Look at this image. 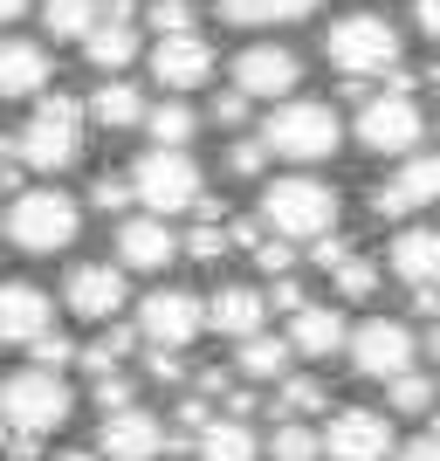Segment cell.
Here are the masks:
<instances>
[{"instance_id":"obj_55","label":"cell","mask_w":440,"mask_h":461,"mask_svg":"<svg viewBox=\"0 0 440 461\" xmlns=\"http://www.w3.org/2000/svg\"><path fill=\"white\" fill-rule=\"evenodd\" d=\"M56 461H96V455H90V447H62Z\"/></svg>"},{"instance_id":"obj_6","label":"cell","mask_w":440,"mask_h":461,"mask_svg":"<svg viewBox=\"0 0 440 461\" xmlns=\"http://www.w3.org/2000/svg\"><path fill=\"white\" fill-rule=\"evenodd\" d=\"M324 56L345 69V77H379V69H392L400 62V28L385 14H345L337 28H330V41H324Z\"/></svg>"},{"instance_id":"obj_38","label":"cell","mask_w":440,"mask_h":461,"mask_svg":"<svg viewBox=\"0 0 440 461\" xmlns=\"http://www.w3.org/2000/svg\"><path fill=\"white\" fill-rule=\"evenodd\" d=\"M90 207H103V213H124V207H131V179L103 173V179L90 186Z\"/></svg>"},{"instance_id":"obj_37","label":"cell","mask_w":440,"mask_h":461,"mask_svg":"<svg viewBox=\"0 0 440 461\" xmlns=\"http://www.w3.org/2000/svg\"><path fill=\"white\" fill-rule=\"evenodd\" d=\"M96 406H103V420H111V413H124V406H138L131 379H124V372H111V379H96Z\"/></svg>"},{"instance_id":"obj_18","label":"cell","mask_w":440,"mask_h":461,"mask_svg":"<svg viewBox=\"0 0 440 461\" xmlns=\"http://www.w3.org/2000/svg\"><path fill=\"white\" fill-rule=\"evenodd\" d=\"M173 255H179V234L166 221H152V213H138V221L117 228V262L124 269H166Z\"/></svg>"},{"instance_id":"obj_2","label":"cell","mask_w":440,"mask_h":461,"mask_svg":"<svg viewBox=\"0 0 440 461\" xmlns=\"http://www.w3.org/2000/svg\"><path fill=\"white\" fill-rule=\"evenodd\" d=\"M262 221L283 241H324L337 228V186L324 179H268L262 186Z\"/></svg>"},{"instance_id":"obj_5","label":"cell","mask_w":440,"mask_h":461,"mask_svg":"<svg viewBox=\"0 0 440 461\" xmlns=\"http://www.w3.org/2000/svg\"><path fill=\"white\" fill-rule=\"evenodd\" d=\"M337 138H345V124H337V111L330 104H283V111L268 117L262 131H255V145L275 158H330L337 152Z\"/></svg>"},{"instance_id":"obj_22","label":"cell","mask_w":440,"mask_h":461,"mask_svg":"<svg viewBox=\"0 0 440 461\" xmlns=\"http://www.w3.org/2000/svg\"><path fill=\"white\" fill-rule=\"evenodd\" d=\"M41 83H49L41 41H0V96H41Z\"/></svg>"},{"instance_id":"obj_7","label":"cell","mask_w":440,"mask_h":461,"mask_svg":"<svg viewBox=\"0 0 440 461\" xmlns=\"http://www.w3.org/2000/svg\"><path fill=\"white\" fill-rule=\"evenodd\" d=\"M200 166H193L186 152H145L131 166V200H145V213L152 221H173L179 207H193L200 200Z\"/></svg>"},{"instance_id":"obj_48","label":"cell","mask_w":440,"mask_h":461,"mask_svg":"<svg viewBox=\"0 0 440 461\" xmlns=\"http://www.w3.org/2000/svg\"><path fill=\"white\" fill-rule=\"evenodd\" d=\"M152 379H166V385H173V379H186V366H179V351H152Z\"/></svg>"},{"instance_id":"obj_21","label":"cell","mask_w":440,"mask_h":461,"mask_svg":"<svg viewBox=\"0 0 440 461\" xmlns=\"http://www.w3.org/2000/svg\"><path fill=\"white\" fill-rule=\"evenodd\" d=\"M262 317H268V303H262V289H220V296H213L207 303V324L220 330V338H255V330H262Z\"/></svg>"},{"instance_id":"obj_52","label":"cell","mask_w":440,"mask_h":461,"mask_svg":"<svg viewBox=\"0 0 440 461\" xmlns=\"http://www.w3.org/2000/svg\"><path fill=\"white\" fill-rule=\"evenodd\" d=\"M7 455H14V461H41V441H28V434H7Z\"/></svg>"},{"instance_id":"obj_49","label":"cell","mask_w":440,"mask_h":461,"mask_svg":"<svg viewBox=\"0 0 440 461\" xmlns=\"http://www.w3.org/2000/svg\"><path fill=\"white\" fill-rule=\"evenodd\" d=\"M413 317H427V324H440V283H434V289H413Z\"/></svg>"},{"instance_id":"obj_17","label":"cell","mask_w":440,"mask_h":461,"mask_svg":"<svg viewBox=\"0 0 440 461\" xmlns=\"http://www.w3.org/2000/svg\"><path fill=\"white\" fill-rule=\"evenodd\" d=\"M152 77L166 83V90H200V83L213 77V49L207 35H173L152 49Z\"/></svg>"},{"instance_id":"obj_30","label":"cell","mask_w":440,"mask_h":461,"mask_svg":"<svg viewBox=\"0 0 440 461\" xmlns=\"http://www.w3.org/2000/svg\"><path fill=\"white\" fill-rule=\"evenodd\" d=\"M289 358H296V351H289L283 338H268V330L241 338V372H248V379H283V372H289Z\"/></svg>"},{"instance_id":"obj_36","label":"cell","mask_w":440,"mask_h":461,"mask_svg":"<svg viewBox=\"0 0 440 461\" xmlns=\"http://www.w3.org/2000/svg\"><path fill=\"white\" fill-rule=\"evenodd\" d=\"M372 289H379V269H372V262H358V255L337 262V296H372Z\"/></svg>"},{"instance_id":"obj_20","label":"cell","mask_w":440,"mask_h":461,"mask_svg":"<svg viewBox=\"0 0 440 461\" xmlns=\"http://www.w3.org/2000/svg\"><path fill=\"white\" fill-rule=\"evenodd\" d=\"M392 276H406L413 289H434L440 283V234L434 228H406L392 241Z\"/></svg>"},{"instance_id":"obj_42","label":"cell","mask_w":440,"mask_h":461,"mask_svg":"<svg viewBox=\"0 0 440 461\" xmlns=\"http://www.w3.org/2000/svg\"><path fill=\"white\" fill-rule=\"evenodd\" d=\"M213 124H248V96L220 90V96H213Z\"/></svg>"},{"instance_id":"obj_24","label":"cell","mask_w":440,"mask_h":461,"mask_svg":"<svg viewBox=\"0 0 440 461\" xmlns=\"http://www.w3.org/2000/svg\"><path fill=\"white\" fill-rule=\"evenodd\" d=\"M317 0H220V21L234 28H275V21H310Z\"/></svg>"},{"instance_id":"obj_35","label":"cell","mask_w":440,"mask_h":461,"mask_svg":"<svg viewBox=\"0 0 440 461\" xmlns=\"http://www.w3.org/2000/svg\"><path fill=\"white\" fill-rule=\"evenodd\" d=\"M28 358H35V372H62L69 358H76V345H69L62 330H41L35 345H28Z\"/></svg>"},{"instance_id":"obj_8","label":"cell","mask_w":440,"mask_h":461,"mask_svg":"<svg viewBox=\"0 0 440 461\" xmlns=\"http://www.w3.org/2000/svg\"><path fill=\"white\" fill-rule=\"evenodd\" d=\"M317 455H330V461H392L400 441H392V420H385V413L345 406V413H330V427L317 434Z\"/></svg>"},{"instance_id":"obj_44","label":"cell","mask_w":440,"mask_h":461,"mask_svg":"<svg viewBox=\"0 0 440 461\" xmlns=\"http://www.w3.org/2000/svg\"><path fill=\"white\" fill-rule=\"evenodd\" d=\"M220 241H228V249H262V221H228Z\"/></svg>"},{"instance_id":"obj_28","label":"cell","mask_w":440,"mask_h":461,"mask_svg":"<svg viewBox=\"0 0 440 461\" xmlns=\"http://www.w3.org/2000/svg\"><path fill=\"white\" fill-rule=\"evenodd\" d=\"M41 28L56 41H83L96 28V0H41Z\"/></svg>"},{"instance_id":"obj_9","label":"cell","mask_w":440,"mask_h":461,"mask_svg":"<svg viewBox=\"0 0 440 461\" xmlns=\"http://www.w3.org/2000/svg\"><path fill=\"white\" fill-rule=\"evenodd\" d=\"M207 330V303L193 289H152L138 303V338H152V351H186Z\"/></svg>"},{"instance_id":"obj_41","label":"cell","mask_w":440,"mask_h":461,"mask_svg":"<svg viewBox=\"0 0 440 461\" xmlns=\"http://www.w3.org/2000/svg\"><path fill=\"white\" fill-rule=\"evenodd\" d=\"M262 303H275V310H283V317H303V310H310V296H303V283H289V276H283V283L268 289Z\"/></svg>"},{"instance_id":"obj_54","label":"cell","mask_w":440,"mask_h":461,"mask_svg":"<svg viewBox=\"0 0 440 461\" xmlns=\"http://www.w3.org/2000/svg\"><path fill=\"white\" fill-rule=\"evenodd\" d=\"M28 14V0H0V21H21Z\"/></svg>"},{"instance_id":"obj_12","label":"cell","mask_w":440,"mask_h":461,"mask_svg":"<svg viewBox=\"0 0 440 461\" xmlns=\"http://www.w3.org/2000/svg\"><path fill=\"white\" fill-rule=\"evenodd\" d=\"M296 77H303V62L289 56V49H275V41H255V49H241L234 56V90L248 96H268V104H289L296 96Z\"/></svg>"},{"instance_id":"obj_51","label":"cell","mask_w":440,"mask_h":461,"mask_svg":"<svg viewBox=\"0 0 440 461\" xmlns=\"http://www.w3.org/2000/svg\"><path fill=\"white\" fill-rule=\"evenodd\" d=\"M413 21H420L427 35H434V41H440V0H420V7H413Z\"/></svg>"},{"instance_id":"obj_56","label":"cell","mask_w":440,"mask_h":461,"mask_svg":"<svg viewBox=\"0 0 440 461\" xmlns=\"http://www.w3.org/2000/svg\"><path fill=\"white\" fill-rule=\"evenodd\" d=\"M427 351H434V366H440V324H434V338H427Z\"/></svg>"},{"instance_id":"obj_1","label":"cell","mask_w":440,"mask_h":461,"mask_svg":"<svg viewBox=\"0 0 440 461\" xmlns=\"http://www.w3.org/2000/svg\"><path fill=\"white\" fill-rule=\"evenodd\" d=\"M21 145V166H35V173H69L83 158V104L76 96H35V117L14 131Z\"/></svg>"},{"instance_id":"obj_11","label":"cell","mask_w":440,"mask_h":461,"mask_svg":"<svg viewBox=\"0 0 440 461\" xmlns=\"http://www.w3.org/2000/svg\"><path fill=\"white\" fill-rule=\"evenodd\" d=\"M420 111H413V96H372V104H358V145L364 152H400L413 158V145H420Z\"/></svg>"},{"instance_id":"obj_34","label":"cell","mask_w":440,"mask_h":461,"mask_svg":"<svg viewBox=\"0 0 440 461\" xmlns=\"http://www.w3.org/2000/svg\"><path fill=\"white\" fill-rule=\"evenodd\" d=\"M275 413H283V420L324 413V385H317V379H283V393H275Z\"/></svg>"},{"instance_id":"obj_4","label":"cell","mask_w":440,"mask_h":461,"mask_svg":"<svg viewBox=\"0 0 440 461\" xmlns=\"http://www.w3.org/2000/svg\"><path fill=\"white\" fill-rule=\"evenodd\" d=\"M69 413H76V400H69V385H62L56 372H7V379H0V427H7V434L41 441V434H56Z\"/></svg>"},{"instance_id":"obj_27","label":"cell","mask_w":440,"mask_h":461,"mask_svg":"<svg viewBox=\"0 0 440 461\" xmlns=\"http://www.w3.org/2000/svg\"><path fill=\"white\" fill-rule=\"evenodd\" d=\"M193 455L200 461H255V434L241 420H213L200 441H193Z\"/></svg>"},{"instance_id":"obj_19","label":"cell","mask_w":440,"mask_h":461,"mask_svg":"<svg viewBox=\"0 0 440 461\" xmlns=\"http://www.w3.org/2000/svg\"><path fill=\"white\" fill-rule=\"evenodd\" d=\"M345 338H351V324L337 317V310H317V303H310L303 317H289V338H283V345L303 351V358H330V351H345Z\"/></svg>"},{"instance_id":"obj_26","label":"cell","mask_w":440,"mask_h":461,"mask_svg":"<svg viewBox=\"0 0 440 461\" xmlns=\"http://www.w3.org/2000/svg\"><path fill=\"white\" fill-rule=\"evenodd\" d=\"M138 345V330L131 324H103V338H90V345H76V366L90 372V379H111L117 372V358Z\"/></svg>"},{"instance_id":"obj_23","label":"cell","mask_w":440,"mask_h":461,"mask_svg":"<svg viewBox=\"0 0 440 461\" xmlns=\"http://www.w3.org/2000/svg\"><path fill=\"white\" fill-rule=\"evenodd\" d=\"M83 56L111 77V69H124V62L138 56V21H96L90 35H83Z\"/></svg>"},{"instance_id":"obj_14","label":"cell","mask_w":440,"mask_h":461,"mask_svg":"<svg viewBox=\"0 0 440 461\" xmlns=\"http://www.w3.org/2000/svg\"><path fill=\"white\" fill-rule=\"evenodd\" d=\"M434 200H440V152H413L392 186L372 193V213L379 221H406L413 207H434Z\"/></svg>"},{"instance_id":"obj_40","label":"cell","mask_w":440,"mask_h":461,"mask_svg":"<svg viewBox=\"0 0 440 461\" xmlns=\"http://www.w3.org/2000/svg\"><path fill=\"white\" fill-rule=\"evenodd\" d=\"M186 255H193V262H220V255H228L220 228H193V234H186Z\"/></svg>"},{"instance_id":"obj_47","label":"cell","mask_w":440,"mask_h":461,"mask_svg":"<svg viewBox=\"0 0 440 461\" xmlns=\"http://www.w3.org/2000/svg\"><path fill=\"white\" fill-rule=\"evenodd\" d=\"M420 90V77H413V69H400V62H392V69H385V96H413Z\"/></svg>"},{"instance_id":"obj_13","label":"cell","mask_w":440,"mask_h":461,"mask_svg":"<svg viewBox=\"0 0 440 461\" xmlns=\"http://www.w3.org/2000/svg\"><path fill=\"white\" fill-rule=\"evenodd\" d=\"M96 461L111 455V461H158L166 455V427L145 413V406H124V413H111V420L96 427Z\"/></svg>"},{"instance_id":"obj_31","label":"cell","mask_w":440,"mask_h":461,"mask_svg":"<svg viewBox=\"0 0 440 461\" xmlns=\"http://www.w3.org/2000/svg\"><path fill=\"white\" fill-rule=\"evenodd\" d=\"M385 406H392V413H434L440 393H434V379H427V372H406V379L385 385Z\"/></svg>"},{"instance_id":"obj_53","label":"cell","mask_w":440,"mask_h":461,"mask_svg":"<svg viewBox=\"0 0 440 461\" xmlns=\"http://www.w3.org/2000/svg\"><path fill=\"white\" fill-rule=\"evenodd\" d=\"M21 158V145H14V131H0V166H14Z\"/></svg>"},{"instance_id":"obj_15","label":"cell","mask_w":440,"mask_h":461,"mask_svg":"<svg viewBox=\"0 0 440 461\" xmlns=\"http://www.w3.org/2000/svg\"><path fill=\"white\" fill-rule=\"evenodd\" d=\"M62 303L76 310V317H90V324H111L117 303H124V269H111V262H83V269L69 276V289H62Z\"/></svg>"},{"instance_id":"obj_57","label":"cell","mask_w":440,"mask_h":461,"mask_svg":"<svg viewBox=\"0 0 440 461\" xmlns=\"http://www.w3.org/2000/svg\"><path fill=\"white\" fill-rule=\"evenodd\" d=\"M427 420H434V427H427V434H434V441H440V406H434V413H427Z\"/></svg>"},{"instance_id":"obj_43","label":"cell","mask_w":440,"mask_h":461,"mask_svg":"<svg viewBox=\"0 0 440 461\" xmlns=\"http://www.w3.org/2000/svg\"><path fill=\"white\" fill-rule=\"evenodd\" d=\"M255 262H262L268 276H289V262H296V249H289V241H262V249H255Z\"/></svg>"},{"instance_id":"obj_33","label":"cell","mask_w":440,"mask_h":461,"mask_svg":"<svg viewBox=\"0 0 440 461\" xmlns=\"http://www.w3.org/2000/svg\"><path fill=\"white\" fill-rule=\"evenodd\" d=\"M268 461H317V434L303 420H283L268 434Z\"/></svg>"},{"instance_id":"obj_58","label":"cell","mask_w":440,"mask_h":461,"mask_svg":"<svg viewBox=\"0 0 440 461\" xmlns=\"http://www.w3.org/2000/svg\"><path fill=\"white\" fill-rule=\"evenodd\" d=\"M427 83H434V90H440V62H434V69H427Z\"/></svg>"},{"instance_id":"obj_46","label":"cell","mask_w":440,"mask_h":461,"mask_svg":"<svg viewBox=\"0 0 440 461\" xmlns=\"http://www.w3.org/2000/svg\"><path fill=\"white\" fill-rule=\"evenodd\" d=\"M317 262H324V269H337V262H351V241H337V234H324V241H317Z\"/></svg>"},{"instance_id":"obj_16","label":"cell","mask_w":440,"mask_h":461,"mask_svg":"<svg viewBox=\"0 0 440 461\" xmlns=\"http://www.w3.org/2000/svg\"><path fill=\"white\" fill-rule=\"evenodd\" d=\"M49 317H56V303L35 283H0V345H35Z\"/></svg>"},{"instance_id":"obj_10","label":"cell","mask_w":440,"mask_h":461,"mask_svg":"<svg viewBox=\"0 0 440 461\" xmlns=\"http://www.w3.org/2000/svg\"><path fill=\"white\" fill-rule=\"evenodd\" d=\"M345 351H351V366H358L364 379H385V385H392V379L413 372V351H420V345H413V330L392 324V317H364V324L345 338Z\"/></svg>"},{"instance_id":"obj_29","label":"cell","mask_w":440,"mask_h":461,"mask_svg":"<svg viewBox=\"0 0 440 461\" xmlns=\"http://www.w3.org/2000/svg\"><path fill=\"white\" fill-rule=\"evenodd\" d=\"M145 131H152V152H186V138H193V111L173 96V104L145 111Z\"/></svg>"},{"instance_id":"obj_25","label":"cell","mask_w":440,"mask_h":461,"mask_svg":"<svg viewBox=\"0 0 440 461\" xmlns=\"http://www.w3.org/2000/svg\"><path fill=\"white\" fill-rule=\"evenodd\" d=\"M90 117L103 124V131H131V124H145V96H138L131 83H96Z\"/></svg>"},{"instance_id":"obj_32","label":"cell","mask_w":440,"mask_h":461,"mask_svg":"<svg viewBox=\"0 0 440 461\" xmlns=\"http://www.w3.org/2000/svg\"><path fill=\"white\" fill-rule=\"evenodd\" d=\"M158 28V41H173V35H200V7L193 0H152V14H145Z\"/></svg>"},{"instance_id":"obj_39","label":"cell","mask_w":440,"mask_h":461,"mask_svg":"<svg viewBox=\"0 0 440 461\" xmlns=\"http://www.w3.org/2000/svg\"><path fill=\"white\" fill-rule=\"evenodd\" d=\"M228 166H234V173H241V179H255V173H262V166H268V152H262V145H255V138H234Z\"/></svg>"},{"instance_id":"obj_50","label":"cell","mask_w":440,"mask_h":461,"mask_svg":"<svg viewBox=\"0 0 440 461\" xmlns=\"http://www.w3.org/2000/svg\"><path fill=\"white\" fill-rule=\"evenodd\" d=\"M248 413H262V400H255V393H228V420L248 427Z\"/></svg>"},{"instance_id":"obj_3","label":"cell","mask_w":440,"mask_h":461,"mask_svg":"<svg viewBox=\"0 0 440 461\" xmlns=\"http://www.w3.org/2000/svg\"><path fill=\"white\" fill-rule=\"evenodd\" d=\"M76 228H83V207L62 186H28V193H14V207H7V241L28 249V255L69 249Z\"/></svg>"},{"instance_id":"obj_45","label":"cell","mask_w":440,"mask_h":461,"mask_svg":"<svg viewBox=\"0 0 440 461\" xmlns=\"http://www.w3.org/2000/svg\"><path fill=\"white\" fill-rule=\"evenodd\" d=\"M392 461H440V441H434V434H413V441H406Z\"/></svg>"}]
</instances>
